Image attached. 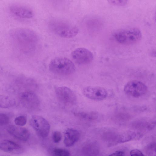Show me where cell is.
Returning <instances> with one entry per match:
<instances>
[{
    "label": "cell",
    "instance_id": "9",
    "mask_svg": "<svg viewBox=\"0 0 156 156\" xmlns=\"http://www.w3.org/2000/svg\"><path fill=\"white\" fill-rule=\"evenodd\" d=\"M71 55L73 60L80 65L89 64L93 58L92 52L88 49L83 48L76 49L72 52Z\"/></svg>",
    "mask_w": 156,
    "mask_h": 156
},
{
    "label": "cell",
    "instance_id": "7",
    "mask_svg": "<svg viewBox=\"0 0 156 156\" xmlns=\"http://www.w3.org/2000/svg\"><path fill=\"white\" fill-rule=\"evenodd\" d=\"M147 86L143 82L133 80L129 82L124 88L125 92L128 95L134 98L140 97L147 92Z\"/></svg>",
    "mask_w": 156,
    "mask_h": 156
},
{
    "label": "cell",
    "instance_id": "12",
    "mask_svg": "<svg viewBox=\"0 0 156 156\" xmlns=\"http://www.w3.org/2000/svg\"><path fill=\"white\" fill-rule=\"evenodd\" d=\"M8 132L14 138L19 140L26 141L29 138L30 133L26 128L18 126L11 125L7 128Z\"/></svg>",
    "mask_w": 156,
    "mask_h": 156
},
{
    "label": "cell",
    "instance_id": "18",
    "mask_svg": "<svg viewBox=\"0 0 156 156\" xmlns=\"http://www.w3.org/2000/svg\"><path fill=\"white\" fill-rule=\"evenodd\" d=\"M16 104L15 100L9 96L0 95V108H9L14 106Z\"/></svg>",
    "mask_w": 156,
    "mask_h": 156
},
{
    "label": "cell",
    "instance_id": "4",
    "mask_svg": "<svg viewBox=\"0 0 156 156\" xmlns=\"http://www.w3.org/2000/svg\"><path fill=\"white\" fill-rule=\"evenodd\" d=\"M114 39L118 43L123 44H131L138 42L141 38L140 30L136 27L121 29L113 34Z\"/></svg>",
    "mask_w": 156,
    "mask_h": 156
},
{
    "label": "cell",
    "instance_id": "27",
    "mask_svg": "<svg viewBox=\"0 0 156 156\" xmlns=\"http://www.w3.org/2000/svg\"><path fill=\"white\" fill-rule=\"evenodd\" d=\"M131 156H142L144 154L140 151L137 149H133L131 150L130 153Z\"/></svg>",
    "mask_w": 156,
    "mask_h": 156
},
{
    "label": "cell",
    "instance_id": "2",
    "mask_svg": "<svg viewBox=\"0 0 156 156\" xmlns=\"http://www.w3.org/2000/svg\"><path fill=\"white\" fill-rule=\"evenodd\" d=\"M50 30L54 34L62 37L71 38L76 36L79 29L75 25L64 20L54 19L49 23Z\"/></svg>",
    "mask_w": 156,
    "mask_h": 156
},
{
    "label": "cell",
    "instance_id": "28",
    "mask_svg": "<svg viewBox=\"0 0 156 156\" xmlns=\"http://www.w3.org/2000/svg\"><path fill=\"white\" fill-rule=\"evenodd\" d=\"M125 153L123 151H118L110 154V156H123L124 155Z\"/></svg>",
    "mask_w": 156,
    "mask_h": 156
},
{
    "label": "cell",
    "instance_id": "19",
    "mask_svg": "<svg viewBox=\"0 0 156 156\" xmlns=\"http://www.w3.org/2000/svg\"><path fill=\"white\" fill-rule=\"evenodd\" d=\"M87 154L91 155H97L99 154L100 149L99 145L96 142L89 144L87 146Z\"/></svg>",
    "mask_w": 156,
    "mask_h": 156
},
{
    "label": "cell",
    "instance_id": "21",
    "mask_svg": "<svg viewBox=\"0 0 156 156\" xmlns=\"http://www.w3.org/2000/svg\"><path fill=\"white\" fill-rule=\"evenodd\" d=\"M145 153L147 155L154 156L156 155V144L151 143L146 146L144 149Z\"/></svg>",
    "mask_w": 156,
    "mask_h": 156
},
{
    "label": "cell",
    "instance_id": "6",
    "mask_svg": "<svg viewBox=\"0 0 156 156\" xmlns=\"http://www.w3.org/2000/svg\"><path fill=\"white\" fill-rule=\"evenodd\" d=\"M30 124L39 136L44 138L48 135L50 130V124L43 117L37 115L33 116L30 119Z\"/></svg>",
    "mask_w": 156,
    "mask_h": 156
},
{
    "label": "cell",
    "instance_id": "15",
    "mask_svg": "<svg viewBox=\"0 0 156 156\" xmlns=\"http://www.w3.org/2000/svg\"><path fill=\"white\" fill-rule=\"evenodd\" d=\"M154 121L139 119L133 122L131 126L133 129L140 131H147L153 129L155 126Z\"/></svg>",
    "mask_w": 156,
    "mask_h": 156
},
{
    "label": "cell",
    "instance_id": "5",
    "mask_svg": "<svg viewBox=\"0 0 156 156\" xmlns=\"http://www.w3.org/2000/svg\"><path fill=\"white\" fill-rule=\"evenodd\" d=\"M55 90L57 98L60 102L68 106L76 104V96L70 89L66 86H60L55 87Z\"/></svg>",
    "mask_w": 156,
    "mask_h": 156
},
{
    "label": "cell",
    "instance_id": "25",
    "mask_svg": "<svg viewBox=\"0 0 156 156\" xmlns=\"http://www.w3.org/2000/svg\"><path fill=\"white\" fill-rule=\"evenodd\" d=\"M9 118L6 114L0 112V125H7L9 123Z\"/></svg>",
    "mask_w": 156,
    "mask_h": 156
},
{
    "label": "cell",
    "instance_id": "1",
    "mask_svg": "<svg viewBox=\"0 0 156 156\" xmlns=\"http://www.w3.org/2000/svg\"><path fill=\"white\" fill-rule=\"evenodd\" d=\"M9 37L16 51L20 54L28 55L33 51L37 37L35 32L31 29L18 28L10 31Z\"/></svg>",
    "mask_w": 156,
    "mask_h": 156
},
{
    "label": "cell",
    "instance_id": "16",
    "mask_svg": "<svg viewBox=\"0 0 156 156\" xmlns=\"http://www.w3.org/2000/svg\"><path fill=\"white\" fill-rule=\"evenodd\" d=\"M120 133L111 130H106L101 134V136L109 146H112L119 143Z\"/></svg>",
    "mask_w": 156,
    "mask_h": 156
},
{
    "label": "cell",
    "instance_id": "11",
    "mask_svg": "<svg viewBox=\"0 0 156 156\" xmlns=\"http://www.w3.org/2000/svg\"><path fill=\"white\" fill-rule=\"evenodd\" d=\"M9 10L13 16L21 19H30L34 15L33 11L30 8L20 4H13L11 5Z\"/></svg>",
    "mask_w": 156,
    "mask_h": 156
},
{
    "label": "cell",
    "instance_id": "22",
    "mask_svg": "<svg viewBox=\"0 0 156 156\" xmlns=\"http://www.w3.org/2000/svg\"><path fill=\"white\" fill-rule=\"evenodd\" d=\"M53 154L57 156H69L70 152L67 150L60 148H55L53 151Z\"/></svg>",
    "mask_w": 156,
    "mask_h": 156
},
{
    "label": "cell",
    "instance_id": "24",
    "mask_svg": "<svg viewBox=\"0 0 156 156\" xmlns=\"http://www.w3.org/2000/svg\"><path fill=\"white\" fill-rule=\"evenodd\" d=\"M111 5L115 6H122L125 5L129 0H107Z\"/></svg>",
    "mask_w": 156,
    "mask_h": 156
},
{
    "label": "cell",
    "instance_id": "10",
    "mask_svg": "<svg viewBox=\"0 0 156 156\" xmlns=\"http://www.w3.org/2000/svg\"><path fill=\"white\" fill-rule=\"evenodd\" d=\"M83 93L87 98L97 101L104 99L107 95L106 90L104 88L100 87H86L83 89Z\"/></svg>",
    "mask_w": 156,
    "mask_h": 156
},
{
    "label": "cell",
    "instance_id": "8",
    "mask_svg": "<svg viewBox=\"0 0 156 156\" xmlns=\"http://www.w3.org/2000/svg\"><path fill=\"white\" fill-rule=\"evenodd\" d=\"M19 99L23 106L29 109H37L40 105V101L38 96L31 91H26L21 93Z\"/></svg>",
    "mask_w": 156,
    "mask_h": 156
},
{
    "label": "cell",
    "instance_id": "20",
    "mask_svg": "<svg viewBox=\"0 0 156 156\" xmlns=\"http://www.w3.org/2000/svg\"><path fill=\"white\" fill-rule=\"evenodd\" d=\"M131 115L129 114L124 112H119L116 114L113 117L114 119L119 122L128 121L131 118Z\"/></svg>",
    "mask_w": 156,
    "mask_h": 156
},
{
    "label": "cell",
    "instance_id": "14",
    "mask_svg": "<svg viewBox=\"0 0 156 156\" xmlns=\"http://www.w3.org/2000/svg\"><path fill=\"white\" fill-rule=\"evenodd\" d=\"M80 137L79 131L75 129L69 128L65 134L64 143L67 147L73 146L78 140Z\"/></svg>",
    "mask_w": 156,
    "mask_h": 156
},
{
    "label": "cell",
    "instance_id": "17",
    "mask_svg": "<svg viewBox=\"0 0 156 156\" xmlns=\"http://www.w3.org/2000/svg\"><path fill=\"white\" fill-rule=\"evenodd\" d=\"M74 115L80 119L90 122L98 121L101 118L99 113L94 111L76 112Z\"/></svg>",
    "mask_w": 156,
    "mask_h": 156
},
{
    "label": "cell",
    "instance_id": "26",
    "mask_svg": "<svg viewBox=\"0 0 156 156\" xmlns=\"http://www.w3.org/2000/svg\"><path fill=\"white\" fill-rule=\"evenodd\" d=\"M62 137L61 133L58 131H55L53 133L52 138L55 143H57L59 142L61 140Z\"/></svg>",
    "mask_w": 156,
    "mask_h": 156
},
{
    "label": "cell",
    "instance_id": "13",
    "mask_svg": "<svg viewBox=\"0 0 156 156\" xmlns=\"http://www.w3.org/2000/svg\"><path fill=\"white\" fill-rule=\"evenodd\" d=\"M0 150L11 154H20L23 151V147L15 142L7 140L0 142Z\"/></svg>",
    "mask_w": 156,
    "mask_h": 156
},
{
    "label": "cell",
    "instance_id": "23",
    "mask_svg": "<svg viewBox=\"0 0 156 156\" xmlns=\"http://www.w3.org/2000/svg\"><path fill=\"white\" fill-rule=\"evenodd\" d=\"M27 119L25 117L20 115L16 117L14 119L15 124L18 126H22L26 124Z\"/></svg>",
    "mask_w": 156,
    "mask_h": 156
},
{
    "label": "cell",
    "instance_id": "3",
    "mask_svg": "<svg viewBox=\"0 0 156 156\" xmlns=\"http://www.w3.org/2000/svg\"><path fill=\"white\" fill-rule=\"evenodd\" d=\"M48 67L52 73L61 76L72 74L75 70L73 63L65 57H58L53 59L50 62Z\"/></svg>",
    "mask_w": 156,
    "mask_h": 156
}]
</instances>
